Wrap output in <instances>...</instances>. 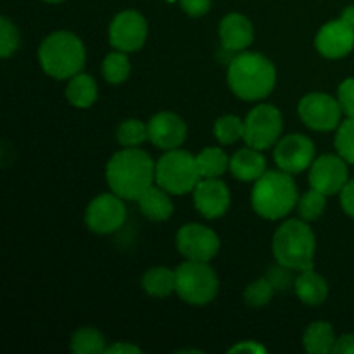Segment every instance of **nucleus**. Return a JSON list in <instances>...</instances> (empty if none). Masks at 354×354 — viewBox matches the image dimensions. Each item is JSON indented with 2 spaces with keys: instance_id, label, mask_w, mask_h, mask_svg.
<instances>
[{
  "instance_id": "f257e3e1",
  "label": "nucleus",
  "mask_w": 354,
  "mask_h": 354,
  "mask_svg": "<svg viewBox=\"0 0 354 354\" xmlns=\"http://www.w3.org/2000/svg\"><path fill=\"white\" fill-rule=\"evenodd\" d=\"M106 182L124 201H137L156 182V162L138 147H123L107 161Z\"/></svg>"
},
{
  "instance_id": "f03ea898",
  "label": "nucleus",
  "mask_w": 354,
  "mask_h": 354,
  "mask_svg": "<svg viewBox=\"0 0 354 354\" xmlns=\"http://www.w3.org/2000/svg\"><path fill=\"white\" fill-rule=\"evenodd\" d=\"M227 82L239 99L263 100L275 88V64L258 52H241L228 64Z\"/></svg>"
},
{
  "instance_id": "7ed1b4c3",
  "label": "nucleus",
  "mask_w": 354,
  "mask_h": 354,
  "mask_svg": "<svg viewBox=\"0 0 354 354\" xmlns=\"http://www.w3.org/2000/svg\"><path fill=\"white\" fill-rule=\"evenodd\" d=\"M299 194L292 175L287 171H266L254 182L251 204L256 214L270 221L283 220L297 206Z\"/></svg>"
},
{
  "instance_id": "20e7f679",
  "label": "nucleus",
  "mask_w": 354,
  "mask_h": 354,
  "mask_svg": "<svg viewBox=\"0 0 354 354\" xmlns=\"http://www.w3.org/2000/svg\"><path fill=\"white\" fill-rule=\"evenodd\" d=\"M86 61V50L73 31H54L38 47V62L45 75L55 80H69L78 75Z\"/></svg>"
},
{
  "instance_id": "39448f33",
  "label": "nucleus",
  "mask_w": 354,
  "mask_h": 354,
  "mask_svg": "<svg viewBox=\"0 0 354 354\" xmlns=\"http://www.w3.org/2000/svg\"><path fill=\"white\" fill-rule=\"evenodd\" d=\"M272 251L279 265L296 272L313 268L317 237L304 220H287L277 228L272 239Z\"/></svg>"
},
{
  "instance_id": "423d86ee",
  "label": "nucleus",
  "mask_w": 354,
  "mask_h": 354,
  "mask_svg": "<svg viewBox=\"0 0 354 354\" xmlns=\"http://www.w3.org/2000/svg\"><path fill=\"white\" fill-rule=\"evenodd\" d=\"M199 182L197 159L190 152L182 149L165 151V154L156 161V183L171 196L194 192Z\"/></svg>"
},
{
  "instance_id": "0eeeda50",
  "label": "nucleus",
  "mask_w": 354,
  "mask_h": 354,
  "mask_svg": "<svg viewBox=\"0 0 354 354\" xmlns=\"http://www.w3.org/2000/svg\"><path fill=\"white\" fill-rule=\"evenodd\" d=\"M176 273V290L178 297L192 306H204L216 297L220 289V280L216 272L206 261L185 259Z\"/></svg>"
},
{
  "instance_id": "6e6552de",
  "label": "nucleus",
  "mask_w": 354,
  "mask_h": 354,
  "mask_svg": "<svg viewBox=\"0 0 354 354\" xmlns=\"http://www.w3.org/2000/svg\"><path fill=\"white\" fill-rule=\"evenodd\" d=\"M244 140L249 147L266 151L275 147L283 130L282 113L272 104H259L252 107L244 120Z\"/></svg>"
},
{
  "instance_id": "1a4fd4ad",
  "label": "nucleus",
  "mask_w": 354,
  "mask_h": 354,
  "mask_svg": "<svg viewBox=\"0 0 354 354\" xmlns=\"http://www.w3.org/2000/svg\"><path fill=\"white\" fill-rule=\"evenodd\" d=\"M299 120L310 130L332 131L341 124L342 107L337 99L325 92H310L297 104Z\"/></svg>"
},
{
  "instance_id": "9d476101",
  "label": "nucleus",
  "mask_w": 354,
  "mask_h": 354,
  "mask_svg": "<svg viewBox=\"0 0 354 354\" xmlns=\"http://www.w3.org/2000/svg\"><path fill=\"white\" fill-rule=\"evenodd\" d=\"M127 221V206L123 197L114 192L100 194L90 201L85 211V223L97 235H109L120 230Z\"/></svg>"
},
{
  "instance_id": "9b49d317",
  "label": "nucleus",
  "mask_w": 354,
  "mask_h": 354,
  "mask_svg": "<svg viewBox=\"0 0 354 354\" xmlns=\"http://www.w3.org/2000/svg\"><path fill=\"white\" fill-rule=\"evenodd\" d=\"M147 19L138 10L127 9L114 16L109 24V44L116 50L137 52L144 47L147 40Z\"/></svg>"
},
{
  "instance_id": "f8f14e48",
  "label": "nucleus",
  "mask_w": 354,
  "mask_h": 354,
  "mask_svg": "<svg viewBox=\"0 0 354 354\" xmlns=\"http://www.w3.org/2000/svg\"><path fill=\"white\" fill-rule=\"evenodd\" d=\"M176 249L185 259L209 263L220 251V239L201 223H187L176 234Z\"/></svg>"
},
{
  "instance_id": "ddd939ff",
  "label": "nucleus",
  "mask_w": 354,
  "mask_h": 354,
  "mask_svg": "<svg viewBox=\"0 0 354 354\" xmlns=\"http://www.w3.org/2000/svg\"><path fill=\"white\" fill-rule=\"evenodd\" d=\"M273 159L282 171L296 175L310 168L315 161V144L310 137L290 133L280 138L273 149Z\"/></svg>"
},
{
  "instance_id": "4468645a",
  "label": "nucleus",
  "mask_w": 354,
  "mask_h": 354,
  "mask_svg": "<svg viewBox=\"0 0 354 354\" xmlns=\"http://www.w3.org/2000/svg\"><path fill=\"white\" fill-rule=\"evenodd\" d=\"M349 162L339 154H324L310 166L311 189L320 190L325 196L341 194L346 183L349 182Z\"/></svg>"
},
{
  "instance_id": "2eb2a0df",
  "label": "nucleus",
  "mask_w": 354,
  "mask_h": 354,
  "mask_svg": "<svg viewBox=\"0 0 354 354\" xmlns=\"http://www.w3.org/2000/svg\"><path fill=\"white\" fill-rule=\"evenodd\" d=\"M318 54L327 59H341L351 54L354 48V26L342 17L328 21L315 37Z\"/></svg>"
},
{
  "instance_id": "dca6fc26",
  "label": "nucleus",
  "mask_w": 354,
  "mask_h": 354,
  "mask_svg": "<svg viewBox=\"0 0 354 354\" xmlns=\"http://www.w3.org/2000/svg\"><path fill=\"white\" fill-rule=\"evenodd\" d=\"M149 142L161 151L180 149L187 138V124L171 111H161L147 121Z\"/></svg>"
},
{
  "instance_id": "f3484780",
  "label": "nucleus",
  "mask_w": 354,
  "mask_h": 354,
  "mask_svg": "<svg viewBox=\"0 0 354 354\" xmlns=\"http://www.w3.org/2000/svg\"><path fill=\"white\" fill-rule=\"evenodd\" d=\"M194 206L207 220L221 218L230 207V190L220 178H201L194 189Z\"/></svg>"
},
{
  "instance_id": "a211bd4d",
  "label": "nucleus",
  "mask_w": 354,
  "mask_h": 354,
  "mask_svg": "<svg viewBox=\"0 0 354 354\" xmlns=\"http://www.w3.org/2000/svg\"><path fill=\"white\" fill-rule=\"evenodd\" d=\"M220 41L227 50H244L254 40V28L249 17L241 12H230L220 23Z\"/></svg>"
},
{
  "instance_id": "6ab92c4d",
  "label": "nucleus",
  "mask_w": 354,
  "mask_h": 354,
  "mask_svg": "<svg viewBox=\"0 0 354 354\" xmlns=\"http://www.w3.org/2000/svg\"><path fill=\"white\" fill-rule=\"evenodd\" d=\"M230 173L241 182H256L266 173V159L259 149H239L230 158Z\"/></svg>"
},
{
  "instance_id": "aec40b11",
  "label": "nucleus",
  "mask_w": 354,
  "mask_h": 354,
  "mask_svg": "<svg viewBox=\"0 0 354 354\" xmlns=\"http://www.w3.org/2000/svg\"><path fill=\"white\" fill-rule=\"evenodd\" d=\"M296 296L308 306H320L328 297V283L315 268L303 270L294 280Z\"/></svg>"
},
{
  "instance_id": "412c9836",
  "label": "nucleus",
  "mask_w": 354,
  "mask_h": 354,
  "mask_svg": "<svg viewBox=\"0 0 354 354\" xmlns=\"http://www.w3.org/2000/svg\"><path fill=\"white\" fill-rule=\"evenodd\" d=\"M169 196L171 194L166 192L159 185L149 187L137 199L142 214L151 221H168L171 218L173 211H175Z\"/></svg>"
},
{
  "instance_id": "4be33fe9",
  "label": "nucleus",
  "mask_w": 354,
  "mask_h": 354,
  "mask_svg": "<svg viewBox=\"0 0 354 354\" xmlns=\"http://www.w3.org/2000/svg\"><path fill=\"white\" fill-rule=\"evenodd\" d=\"M97 97H99V88H97V82L93 80L92 75L88 73L80 71L78 75L71 76L66 85V99L71 106L78 107V109H88L95 104Z\"/></svg>"
},
{
  "instance_id": "5701e85b",
  "label": "nucleus",
  "mask_w": 354,
  "mask_h": 354,
  "mask_svg": "<svg viewBox=\"0 0 354 354\" xmlns=\"http://www.w3.org/2000/svg\"><path fill=\"white\" fill-rule=\"evenodd\" d=\"M142 289L151 297H168L176 290V273L168 266L149 268L142 277Z\"/></svg>"
},
{
  "instance_id": "b1692460",
  "label": "nucleus",
  "mask_w": 354,
  "mask_h": 354,
  "mask_svg": "<svg viewBox=\"0 0 354 354\" xmlns=\"http://www.w3.org/2000/svg\"><path fill=\"white\" fill-rule=\"evenodd\" d=\"M335 332L328 322H313L306 327L303 346L310 354H328L334 351Z\"/></svg>"
},
{
  "instance_id": "393cba45",
  "label": "nucleus",
  "mask_w": 354,
  "mask_h": 354,
  "mask_svg": "<svg viewBox=\"0 0 354 354\" xmlns=\"http://www.w3.org/2000/svg\"><path fill=\"white\" fill-rule=\"evenodd\" d=\"M201 178H220L230 169V158L220 147H206L196 156Z\"/></svg>"
},
{
  "instance_id": "a878e982",
  "label": "nucleus",
  "mask_w": 354,
  "mask_h": 354,
  "mask_svg": "<svg viewBox=\"0 0 354 354\" xmlns=\"http://www.w3.org/2000/svg\"><path fill=\"white\" fill-rule=\"evenodd\" d=\"M71 351L75 354H102L107 351L102 332L93 327H82L71 335Z\"/></svg>"
},
{
  "instance_id": "bb28decb",
  "label": "nucleus",
  "mask_w": 354,
  "mask_h": 354,
  "mask_svg": "<svg viewBox=\"0 0 354 354\" xmlns=\"http://www.w3.org/2000/svg\"><path fill=\"white\" fill-rule=\"evenodd\" d=\"M131 64L127 52L114 50L104 57L102 61V76L111 85H121L130 78Z\"/></svg>"
},
{
  "instance_id": "cd10ccee",
  "label": "nucleus",
  "mask_w": 354,
  "mask_h": 354,
  "mask_svg": "<svg viewBox=\"0 0 354 354\" xmlns=\"http://www.w3.org/2000/svg\"><path fill=\"white\" fill-rule=\"evenodd\" d=\"M116 140L121 147H138L145 140H149L147 123L137 118L121 121L116 128Z\"/></svg>"
},
{
  "instance_id": "c85d7f7f",
  "label": "nucleus",
  "mask_w": 354,
  "mask_h": 354,
  "mask_svg": "<svg viewBox=\"0 0 354 354\" xmlns=\"http://www.w3.org/2000/svg\"><path fill=\"white\" fill-rule=\"evenodd\" d=\"M213 131L214 137H216V140L220 144L230 145L241 140V138H244L245 123L244 120H241L235 114H223V116H220L214 121Z\"/></svg>"
},
{
  "instance_id": "c756f323",
  "label": "nucleus",
  "mask_w": 354,
  "mask_h": 354,
  "mask_svg": "<svg viewBox=\"0 0 354 354\" xmlns=\"http://www.w3.org/2000/svg\"><path fill=\"white\" fill-rule=\"evenodd\" d=\"M325 206H327V196L322 194L320 190L311 189L297 201V213H299L301 220L310 223V221L320 220Z\"/></svg>"
},
{
  "instance_id": "7c9ffc66",
  "label": "nucleus",
  "mask_w": 354,
  "mask_h": 354,
  "mask_svg": "<svg viewBox=\"0 0 354 354\" xmlns=\"http://www.w3.org/2000/svg\"><path fill=\"white\" fill-rule=\"evenodd\" d=\"M275 286L270 282L268 277L265 279H258L254 282L249 283L244 289V303L251 308H261L266 306L270 301L273 299L275 294Z\"/></svg>"
},
{
  "instance_id": "2f4dec72",
  "label": "nucleus",
  "mask_w": 354,
  "mask_h": 354,
  "mask_svg": "<svg viewBox=\"0 0 354 354\" xmlns=\"http://www.w3.org/2000/svg\"><path fill=\"white\" fill-rule=\"evenodd\" d=\"M21 35L16 24L9 17H0V57L7 59L14 55L19 48Z\"/></svg>"
},
{
  "instance_id": "473e14b6",
  "label": "nucleus",
  "mask_w": 354,
  "mask_h": 354,
  "mask_svg": "<svg viewBox=\"0 0 354 354\" xmlns=\"http://www.w3.org/2000/svg\"><path fill=\"white\" fill-rule=\"evenodd\" d=\"M335 149L349 165H354V118L342 121L335 133Z\"/></svg>"
},
{
  "instance_id": "72a5a7b5",
  "label": "nucleus",
  "mask_w": 354,
  "mask_h": 354,
  "mask_svg": "<svg viewBox=\"0 0 354 354\" xmlns=\"http://www.w3.org/2000/svg\"><path fill=\"white\" fill-rule=\"evenodd\" d=\"M337 100L342 107V113L348 118H354V78H346L339 85Z\"/></svg>"
},
{
  "instance_id": "f704fd0d",
  "label": "nucleus",
  "mask_w": 354,
  "mask_h": 354,
  "mask_svg": "<svg viewBox=\"0 0 354 354\" xmlns=\"http://www.w3.org/2000/svg\"><path fill=\"white\" fill-rule=\"evenodd\" d=\"M290 272H292V270L287 268V266H283V265H279V266H273V268H270L268 279H270V282L275 286L277 290L289 289L290 283L294 286V280H296V279H292Z\"/></svg>"
},
{
  "instance_id": "c9c22d12",
  "label": "nucleus",
  "mask_w": 354,
  "mask_h": 354,
  "mask_svg": "<svg viewBox=\"0 0 354 354\" xmlns=\"http://www.w3.org/2000/svg\"><path fill=\"white\" fill-rule=\"evenodd\" d=\"M183 12L190 17H201L209 12L211 0H178Z\"/></svg>"
},
{
  "instance_id": "e433bc0d",
  "label": "nucleus",
  "mask_w": 354,
  "mask_h": 354,
  "mask_svg": "<svg viewBox=\"0 0 354 354\" xmlns=\"http://www.w3.org/2000/svg\"><path fill=\"white\" fill-rule=\"evenodd\" d=\"M341 206L344 213L354 220V178L349 180L341 190Z\"/></svg>"
},
{
  "instance_id": "4c0bfd02",
  "label": "nucleus",
  "mask_w": 354,
  "mask_h": 354,
  "mask_svg": "<svg viewBox=\"0 0 354 354\" xmlns=\"http://www.w3.org/2000/svg\"><path fill=\"white\" fill-rule=\"evenodd\" d=\"M268 349L265 348L263 344H259L258 341H242L239 344L232 346L228 349V353H254V354H265Z\"/></svg>"
},
{
  "instance_id": "58836bf2",
  "label": "nucleus",
  "mask_w": 354,
  "mask_h": 354,
  "mask_svg": "<svg viewBox=\"0 0 354 354\" xmlns=\"http://www.w3.org/2000/svg\"><path fill=\"white\" fill-rule=\"evenodd\" d=\"M337 354H354V334H346L335 341L334 351Z\"/></svg>"
},
{
  "instance_id": "ea45409f",
  "label": "nucleus",
  "mask_w": 354,
  "mask_h": 354,
  "mask_svg": "<svg viewBox=\"0 0 354 354\" xmlns=\"http://www.w3.org/2000/svg\"><path fill=\"white\" fill-rule=\"evenodd\" d=\"M106 353H130V354H138L142 353V349L138 346L130 344V342H114L107 348Z\"/></svg>"
},
{
  "instance_id": "a19ab883",
  "label": "nucleus",
  "mask_w": 354,
  "mask_h": 354,
  "mask_svg": "<svg viewBox=\"0 0 354 354\" xmlns=\"http://www.w3.org/2000/svg\"><path fill=\"white\" fill-rule=\"evenodd\" d=\"M341 17L344 21H348L349 24H353V26H354V6L344 7V9H342V12H341Z\"/></svg>"
},
{
  "instance_id": "79ce46f5",
  "label": "nucleus",
  "mask_w": 354,
  "mask_h": 354,
  "mask_svg": "<svg viewBox=\"0 0 354 354\" xmlns=\"http://www.w3.org/2000/svg\"><path fill=\"white\" fill-rule=\"evenodd\" d=\"M44 2H47V3H61V2H64V0H44Z\"/></svg>"
},
{
  "instance_id": "37998d69",
  "label": "nucleus",
  "mask_w": 354,
  "mask_h": 354,
  "mask_svg": "<svg viewBox=\"0 0 354 354\" xmlns=\"http://www.w3.org/2000/svg\"><path fill=\"white\" fill-rule=\"evenodd\" d=\"M165 2H169V3H173V2H178V0H165Z\"/></svg>"
}]
</instances>
